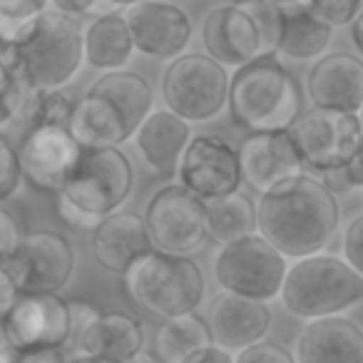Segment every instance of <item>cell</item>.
Instances as JSON below:
<instances>
[{
    "label": "cell",
    "instance_id": "obj_1",
    "mask_svg": "<svg viewBox=\"0 0 363 363\" xmlns=\"http://www.w3.org/2000/svg\"><path fill=\"white\" fill-rule=\"evenodd\" d=\"M259 234L286 259H308L338 229V199L313 174L289 179L259 197Z\"/></svg>",
    "mask_w": 363,
    "mask_h": 363
},
{
    "label": "cell",
    "instance_id": "obj_2",
    "mask_svg": "<svg viewBox=\"0 0 363 363\" xmlns=\"http://www.w3.org/2000/svg\"><path fill=\"white\" fill-rule=\"evenodd\" d=\"M155 92L142 75L130 70L107 72L77 100L70 135L82 150H120L135 140L137 130L152 115Z\"/></svg>",
    "mask_w": 363,
    "mask_h": 363
},
{
    "label": "cell",
    "instance_id": "obj_3",
    "mask_svg": "<svg viewBox=\"0 0 363 363\" xmlns=\"http://www.w3.org/2000/svg\"><path fill=\"white\" fill-rule=\"evenodd\" d=\"M85 62V26L48 8L11 48H0V67L26 80L38 92L60 90Z\"/></svg>",
    "mask_w": 363,
    "mask_h": 363
},
{
    "label": "cell",
    "instance_id": "obj_4",
    "mask_svg": "<svg viewBox=\"0 0 363 363\" xmlns=\"http://www.w3.org/2000/svg\"><path fill=\"white\" fill-rule=\"evenodd\" d=\"M229 115L252 135L289 132L303 115L301 85L277 57H259L234 70Z\"/></svg>",
    "mask_w": 363,
    "mask_h": 363
},
{
    "label": "cell",
    "instance_id": "obj_5",
    "mask_svg": "<svg viewBox=\"0 0 363 363\" xmlns=\"http://www.w3.org/2000/svg\"><path fill=\"white\" fill-rule=\"evenodd\" d=\"M279 298L289 313L308 323L333 318L363 301V277L343 257L316 254L289 269Z\"/></svg>",
    "mask_w": 363,
    "mask_h": 363
},
{
    "label": "cell",
    "instance_id": "obj_6",
    "mask_svg": "<svg viewBox=\"0 0 363 363\" xmlns=\"http://www.w3.org/2000/svg\"><path fill=\"white\" fill-rule=\"evenodd\" d=\"M125 289L142 308L167 321L197 313L207 286L194 259L155 252L127 274Z\"/></svg>",
    "mask_w": 363,
    "mask_h": 363
},
{
    "label": "cell",
    "instance_id": "obj_7",
    "mask_svg": "<svg viewBox=\"0 0 363 363\" xmlns=\"http://www.w3.org/2000/svg\"><path fill=\"white\" fill-rule=\"evenodd\" d=\"M232 75L202 52H184L162 75V100L184 122H209L229 107Z\"/></svg>",
    "mask_w": 363,
    "mask_h": 363
},
{
    "label": "cell",
    "instance_id": "obj_8",
    "mask_svg": "<svg viewBox=\"0 0 363 363\" xmlns=\"http://www.w3.org/2000/svg\"><path fill=\"white\" fill-rule=\"evenodd\" d=\"M286 274V257L274 249L262 234H252L229 247H219L214 257V279L219 289L252 301L267 303L281 296Z\"/></svg>",
    "mask_w": 363,
    "mask_h": 363
},
{
    "label": "cell",
    "instance_id": "obj_9",
    "mask_svg": "<svg viewBox=\"0 0 363 363\" xmlns=\"http://www.w3.org/2000/svg\"><path fill=\"white\" fill-rule=\"evenodd\" d=\"M135 187V169L122 150H82L62 194L77 209L97 219L122 212Z\"/></svg>",
    "mask_w": 363,
    "mask_h": 363
},
{
    "label": "cell",
    "instance_id": "obj_10",
    "mask_svg": "<svg viewBox=\"0 0 363 363\" xmlns=\"http://www.w3.org/2000/svg\"><path fill=\"white\" fill-rule=\"evenodd\" d=\"M21 296H60L75 272V252L65 237L55 232H30L16 249V254L0 262Z\"/></svg>",
    "mask_w": 363,
    "mask_h": 363
},
{
    "label": "cell",
    "instance_id": "obj_11",
    "mask_svg": "<svg viewBox=\"0 0 363 363\" xmlns=\"http://www.w3.org/2000/svg\"><path fill=\"white\" fill-rule=\"evenodd\" d=\"M145 222L155 249L172 257H192L209 239L207 204L179 184L157 189L145 207Z\"/></svg>",
    "mask_w": 363,
    "mask_h": 363
},
{
    "label": "cell",
    "instance_id": "obj_12",
    "mask_svg": "<svg viewBox=\"0 0 363 363\" xmlns=\"http://www.w3.org/2000/svg\"><path fill=\"white\" fill-rule=\"evenodd\" d=\"M289 135L313 177L346 167L363 145V127L358 115L318 107L303 112Z\"/></svg>",
    "mask_w": 363,
    "mask_h": 363
},
{
    "label": "cell",
    "instance_id": "obj_13",
    "mask_svg": "<svg viewBox=\"0 0 363 363\" xmlns=\"http://www.w3.org/2000/svg\"><path fill=\"white\" fill-rule=\"evenodd\" d=\"M3 343L18 353L67 351L72 336L70 301L60 296H21L8 313L0 316Z\"/></svg>",
    "mask_w": 363,
    "mask_h": 363
},
{
    "label": "cell",
    "instance_id": "obj_14",
    "mask_svg": "<svg viewBox=\"0 0 363 363\" xmlns=\"http://www.w3.org/2000/svg\"><path fill=\"white\" fill-rule=\"evenodd\" d=\"M244 182L239 150L214 135H194L182 157L177 184L204 204L232 197Z\"/></svg>",
    "mask_w": 363,
    "mask_h": 363
},
{
    "label": "cell",
    "instance_id": "obj_15",
    "mask_svg": "<svg viewBox=\"0 0 363 363\" xmlns=\"http://www.w3.org/2000/svg\"><path fill=\"white\" fill-rule=\"evenodd\" d=\"M23 177L48 194H62L82 157V147L62 127H30L18 145Z\"/></svg>",
    "mask_w": 363,
    "mask_h": 363
},
{
    "label": "cell",
    "instance_id": "obj_16",
    "mask_svg": "<svg viewBox=\"0 0 363 363\" xmlns=\"http://www.w3.org/2000/svg\"><path fill=\"white\" fill-rule=\"evenodd\" d=\"M135 50L157 60H177L192 40V21L179 6L142 0L130 3L125 11Z\"/></svg>",
    "mask_w": 363,
    "mask_h": 363
},
{
    "label": "cell",
    "instance_id": "obj_17",
    "mask_svg": "<svg viewBox=\"0 0 363 363\" xmlns=\"http://www.w3.org/2000/svg\"><path fill=\"white\" fill-rule=\"evenodd\" d=\"M239 160L244 182L254 192H259V197L269 194L284 182L306 174V164L289 132L249 135L239 145Z\"/></svg>",
    "mask_w": 363,
    "mask_h": 363
},
{
    "label": "cell",
    "instance_id": "obj_18",
    "mask_svg": "<svg viewBox=\"0 0 363 363\" xmlns=\"http://www.w3.org/2000/svg\"><path fill=\"white\" fill-rule=\"evenodd\" d=\"M202 45L222 67H239L262 57V38L242 3L217 6L202 21Z\"/></svg>",
    "mask_w": 363,
    "mask_h": 363
},
{
    "label": "cell",
    "instance_id": "obj_19",
    "mask_svg": "<svg viewBox=\"0 0 363 363\" xmlns=\"http://www.w3.org/2000/svg\"><path fill=\"white\" fill-rule=\"evenodd\" d=\"M207 326L212 331L214 346L237 356L264 341L272 328V311L262 301L219 291L209 303Z\"/></svg>",
    "mask_w": 363,
    "mask_h": 363
},
{
    "label": "cell",
    "instance_id": "obj_20",
    "mask_svg": "<svg viewBox=\"0 0 363 363\" xmlns=\"http://www.w3.org/2000/svg\"><path fill=\"white\" fill-rule=\"evenodd\" d=\"M306 90L318 110L358 115L363 110V60L353 52H326L313 62Z\"/></svg>",
    "mask_w": 363,
    "mask_h": 363
},
{
    "label": "cell",
    "instance_id": "obj_21",
    "mask_svg": "<svg viewBox=\"0 0 363 363\" xmlns=\"http://www.w3.org/2000/svg\"><path fill=\"white\" fill-rule=\"evenodd\" d=\"M155 252L145 217L137 212L112 214L92 232V254L97 264L122 279Z\"/></svg>",
    "mask_w": 363,
    "mask_h": 363
},
{
    "label": "cell",
    "instance_id": "obj_22",
    "mask_svg": "<svg viewBox=\"0 0 363 363\" xmlns=\"http://www.w3.org/2000/svg\"><path fill=\"white\" fill-rule=\"evenodd\" d=\"M192 140L189 122L169 110H155L137 130L135 147L152 174L160 179H174Z\"/></svg>",
    "mask_w": 363,
    "mask_h": 363
},
{
    "label": "cell",
    "instance_id": "obj_23",
    "mask_svg": "<svg viewBox=\"0 0 363 363\" xmlns=\"http://www.w3.org/2000/svg\"><path fill=\"white\" fill-rule=\"evenodd\" d=\"M296 363H363V328L343 316L306 323L296 341Z\"/></svg>",
    "mask_w": 363,
    "mask_h": 363
},
{
    "label": "cell",
    "instance_id": "obj_24",
    "mask_svg": "<svg viewBox=\"0 0 363 363\" xmlns=\"http://www.w3.org/2000/svg\"><path fill=\"white\" fill-rule=\"evenodd\" d=\"M145 348V326L132 313H102L85 333L75 356H97L112 363H135Z\"/></svg>",
    "mask_w": 363,
    "mask_h": 363
},
{
    "label": "cell",
    "instance_id": "obj_25",
    "mask_svg": "<svg viewBox=\"0 0 363 363\" xmlns=\"http://www.w3.org/2000/svg\"><path fill=\"white\" fill-rule=\"evenodd\" d=\"M284 16V33L279 43L277 55L286 60H321L331 45L333 28H328L323 21H318L311 13L308 0L298 3H279Z\"/></svg>",
    "mask_w": 363,
    "mask_h": 363
},
{
    "label": "cell",
    "instance_id": "obj_26",
    "mask_svg": "<svg viewBox=\"0 0 363 363\" xmlns=\"http://www.w3.org/2000/svg\"><path fill=\"white\" fill-rule=\"evenodd\" d=\"M135 52L125 16L97 18L85 26V62L95 70L120 72Z\"/></svg>",
    "mask_w": 363,
    "mask_h": 363
},
{
    "label": "cell",
    "instance_id": "obj_27",
    "mask_svg": "<svg viewBox=\"0 0 363 363\" xmlns=\"http://www.w3.org/2000/svg\"><path fill=\"white\" fill-rule=\"evenodd\" d=\"M214 346L207 318L197 313L179 318H167L155 333V361L157 363H189L194 356Z\"/></svg>",
    "mask_w": 363,
    "mask_h": 363
},
{
    "label": "cell",
    "instance_id": "obj_28",
    "mask_svg": "<svg viewBox=\"0 0 363 363\" xmlns=\"http://www.w3.org/2000/svg\"><path fill=\"white\" fill-rule=\"evenodd\" d=\"M207 227L214 244L229 247L239 239L259 234V209L247 194L237 192L207 204Z\"/></svg>",
    "mask_w": 363,
    "mask_h": 363
},
{
    "label": "cell",
    "instance_id": "obj_29",
    "mask_svg": "<svg viewBox=\"0 0 363 363\" xmlns=\"http://www.w3.org/2000/svg\"><path fill=\"white\" fill-rule=\"evenodd\" d=\"M38 97H40V92L35 87L13 75L8 67H0V107H3L0 125L8 127L13 122H30Z\"/></svg>",
    "mask_w": 363,
    "mask_h": 363
},
{
    "label": "cell",
    "instance_id": "obj_30",
    "mask_svg": "<svg viewBox=\"0 0 363 363\" xmlns=\"http://www.w3.org/2000/svg\"><path fill=\"white\" fill-rule=\"evenodd\" d=\"M50 8L45 0H0V48H11Z\"/></svg>",
    "mask_w": 363,
    "mask_h": 363
},
{
    "label": "cell",
    "instance_id": "obj_31",
    "mask_svg": "<svg viewBox=\"0 0 363 363\" xmlns=\"http://www.w3.org/2000/svg\"><path fill=\"white\" fill-rule=\"evenodd\" d=\"M242 6L252 16L259 38H262V57H277L284 33L281 6L279 3H267V0H254V3H242Z\"/></svg>",
    "mask_w": 363,
    "mask_h": 363
},
{
    "label": "cell",
    "instance_id": "obj_32",
    "mask_svg": "<svg viewBox=\"0 0 363 363\" xmlns=\"http://www.w3.org/2000/svg\"><path fill=\"white\" fill-rule=\"evenodd\" d=\"M75 107L77 102L67 92L62 90L40 92V97L35 102V110H33L30 127H62V130H70Z\"/></svg>",
    "mask_w": 363,
    "mask_h": 363
},
{
    "label": "cell",
    "instance_id": "obj_33",
    "mask_svg": "<svg viewBox=\"0 0 363 363\" xmlns=\"http://www.w3.org/2000/svg\"><path fill=\"white\" fill-rule=\"evenodd\" d=\"M316 179H321V184L333 194V197L363 189V145H361V150H358V155L353 157L346 167L326 172V174L316 177Z\"/></svg>",
    "mask_w": 363,
    "mask_h": 363
},
{
    "label": "cell",
    "instance_id": "obj_34",
    "mask_svg": "<svg viewBox=\"0 0 363 363\" xmlns=\"http://www.w3.org/2000/svg\"><path fill=\"white\" fill-rule=\"evenodd\" d=\"M311 3V13L323 21L328 28H343L353 26L363 8V0H308Z\"/></svg>",
    "mask_w": 363,
    "mask_h": 363
},
{
    "label": "cell",
    "instance_id": "obj_35",
    "mask_svg": "<svg viewBox=\"0 0 363 363\" xmlns=\"http://www.w3.org/2000/svg\"><path fill=\"white\" fill-rule=\"evenodd\" d=\"M23 179L26 177H23L18 150L13 147V142L8 137H0V199L8 202L21 189Z\"/></svg>",
    "mask_w": 363,
    "mask_h": 363
},
{
    "label": "cell",
    "instance_id": "obj_36",
    "mask_svg": "<svg viewBox=\"0 0 363 363\" xmlns=\"http://www.w3.org/2000/svg\"><path fill=\"white\" fill-rule=\"evenodd\" d=\"M70 316H72V336H70V346H67V353L75 356L77 348H80L85 333L90 331V326L102 316V311L97 306L87 301H70Z\"/></svg>",
    "mask_w": 363,
    "mask_h": 363
},
{
    "label": "cell",
    "instance_id": "obj_37",
    "mask_svg": "<svg viewBox=\"0 0 363 363\" xmlns=\"http://www.w3.org/2000/svg\"><path fill=\"white\" fill-rule=\"evenodd\" d=\"M341 257L363 277V212H358L346 224V232H343V242H341Z\"/></svg>",
    "mask_w": 363,
    "mask_h": 363
},
{
    "label": "cell",
    "instance_id": "obj_38",
    "mask_svg": "<svg viewBox=\"0 0 363 363\" xmlns=\"http://www.w3.org/2000/svg\"><path fill=\"white\" fill-rule=\"evenodd\" d=\"M237 363H296V356L281 343L262 341L247 351L237 353Z\"/></svg>",
    "mask_w": 363,
    "mask_h": 363
},
{
    "label": "cell",
    "instance_id": "obj_39",
    "mask_svg": "<svg viewBox=\"0 0 363 363\" xmlns=\"http://www.w3.org/2000/svg\"><path fill=\"white\" fill-rule=\"evenodd\" d=\"M67 351H26L18 353L13 346L3 343L0 348V363H70Z\"/></svg>",
    "mask_w": 363,
    "mask_h": 363
},
{
    "label": "cell",
    "instance_id": "obj_40",
    "mask_svg": "<svg viewBox=\"0 0 363 363\" xmlns=\"http://www.w3.org/2000/svg\"><path fill=\"white\" fill-rule=\"evenodd\" d=\"M26 234L21 232V224L8 209H0V262L16 254Z\"/></svg>",
    "mask_w": 363,
    "mask_h": 363
},
{
    "label": "cell",
    "instance_id": "obj_41",
    "mask_svg": "<svg viewBox=\"0 0 363 363\" xmlns=\"http://www.w3.org/2000/svg\"><path fill=\"white\" fill-rule=\"evenodd\" d=\"M57 199V204H55V209H57V217L62 219V222L67 224V227H72V229H87V232H95L97 227H100L105 219H97V217H90V214H85L82 209H77L72 202H67L65 197H55Z\"/></svg>",
    "mask_w": 363,
    "mask_h": 363
},
{
    "label": "cell",
    "instance_id": "obj_42",
    "mask_svg": "<svg viewBox=\"0 0 363 363\" xmlns=\"http://www.w3.org/2000/svg\"><path fill=\"white\" fill-rule=\"evenodd\" d=\"M18 298H21V291L16 289V284L0 272V316L11 311V308L18 303Z\"/></svg>",
    "mask_w": 363,
    "mask_h": 363
},
{
    "label": "cell",
    "instance_id": "obj_43",
    "mask_svg": "<svg viewBox=\"0 0 363 363\" xmlns=\"http://www.w3.org/2000/svg\"><path fill=\"white\" fill-rule=\"evenodd\" d=\"M189 363H237V356L224 351V348H219V346H212V348H207V351L199 353V356H194Z\"/></svg>",
    "mask_w": 363,
    "mask_h": 363
},
{
    "label": "cell",
    "instance_id": "obj_44",
    "mask_svg": "<svg viewBox=\"0 0 363 363\" xmlns=\"http://www.w3.org/2000/svg\"><path fill=\"white\" fill-rule=\"evenodd\" d=\"M351 40H353V45H356L358 55L363 57V8H361V13H358L356 21H353V26H351Z\"/></svg>",
    "mask_w": 363,
    "mask_h": 363
},
{
    "label": "cell",
    "instance_id": "obj_45",
    "mask_svg": "<svg viewBox=\"0 0 363 363\" xmlns=\"http://www.w3.org/2000/svg\"><path fill=\"white\" fill-rule=\"evenodd\" d=\"M70 363H112V361H105V358H97V356H72Z\"/></svg>",
    "mask_w": 363,
    "mask_h": 363
},
{
    "label": "cell",
    "instance_id": "obj_46",
    "mask_svg": "<svg viewBox=\"0 0 363 363\" xmlns=\"http://www.w3.org/2000/svg\"><path fill=\"white\" fill-rule=\"evenodd\" d=\"M358 120H361V127H363V110L358 112Z\"/></svg>",
    "mask_w": 363,
    "mask_h": 363
},
{
    "label": "cell",
    "instance_id": "obj_47",
    "mask_svg": "<svg viewBox=\"0 0 363 363\" xmlns=\"http://www.w3.org/2000/svg\"><path fill=\"white\" fill-rule=\"evenodd\" d=\"M135 363H157V361H135Z\"/></svg>",
    "mask_w": 363,
    "mask_h": 363
}]
</instances>
